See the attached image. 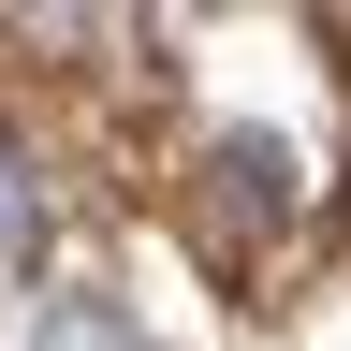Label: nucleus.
Instances as JSON below:
<instances>
[{
	"mask_svg": "<svg viewBox=\"0 0 351 351\" xmlns=\"http://www.w3.org/2000/svg\"><path fill=\"white\" fill-rule=\"evenodd\" d=\"M29 351H147V337H132L117 293H44L29 307Z\"/></svg>",
	"mask_w": 351,
	"mask_h": 351,
	"instance_id": "1",
	"label": "nucleus"
},
{
	"mask_svg": "<svg viewBox=\"0 0 351 351\" xmlns=\"http://www.w3.org/2000/svg\"><path fill=\"white\" fill-rule=\"evenodd\" d=\"M0 249H29V176H15V147H0Z\"/></svg>",
	"mask_w": 351,
	"mask_h": 351,
	"instance_id": "2",
	"label": "nucleus"
}]
</instances>
